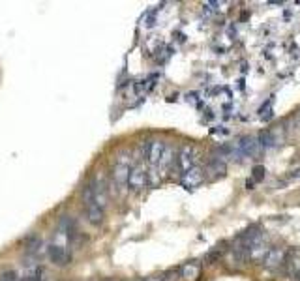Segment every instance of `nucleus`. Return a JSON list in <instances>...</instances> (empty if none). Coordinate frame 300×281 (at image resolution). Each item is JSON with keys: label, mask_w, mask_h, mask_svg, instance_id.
<instances>
[{"label": "nucleus", "mask_w": 300, "mask_h": 281, "mask_svg": "<svg viewBox=\"0 0 300 281\" xmlns=\"http://www.w3.org/2000/svg\"><path fill=\"white\" fill-rule=\"evenodd\" d=\"M143 281H162V276H152V277H147V279L143 277Z\"/></svg>", "instance_id": "obj_17"}, {"label": "nucleus", "mask_w": 300, "mask_h": 281, "mask_svg": "<svg viewBox=\"0 0 300 281\" xmlns=\"http://www.w3.org/2000/svg\"><path fill=\"white\" fill-rule=\"evenodd\" d=\"M285 259V249L284 248H272L268 249L267 255L263 257V263L267 266L268 270H278L279 266L284 265Z\"/></svg>", "instance_id": "obj_6"}, {"label": "nucleus", "mask_w": 300, "mask_h": 281, "mask_svg": "<svg viewBox=\"0 0 300 281\" xmlns=\"http://www.w3.org/2000/svg\"><path fill=\"white\" fill-rule=\"evenodd\" d=\"M296 281H300V272H298V274H296Z\"/></svg>", "instance_id": "obj_18"}, {"label": "nucleus", "mask_w": 300, "mask_h": 281, "mask_svg": "<svg viewBox=\"0 0 300 281\" xmlns=\"http://www.w3.org/2000/svg\"><path fill=\"white\" fill-rule=\"evenodd\" d=\"M47 257L55 266H68L71 263V253L64 246H58V244H51L47 248Z\"/></svg>", "instance_id": "obj_4"}, {"label": "nucleus", "mask_w": 300, "mask_h": 281, "mask_svg": "<svg viewBox=\"0 0 300 281\" xmlns=\"http://www.w3.org/2000/svg\"><path fill=\"white\" fill-rule=\"evenodd\" d=\"M284 266L289 276H295L300 272V251L298 249H289V253H285Z\"/></svg>", "instance_id": "obj_7"}, {"label": "nucleus", "mask_w": 300, "mask_h": 281, "mask_svg": "<svg viewBox=\"0 0 300 281\" xmlns=\"http://www.w3.org/2000/svg\"><path fill=\"white\" fill-rule=\"evenodd\" d=\"M104 281H118V279H104Z\"/></svg>", "instance_id": "obj_19"}, {"label": "nucleus", "mask_w": 300, "mask_h": 281, "mask_svg": "<svg viewBox=\"0 0 300 281\" xmlns=\"http://www.w3.org/2000/svg\"><path fill=\"white\" fill-rule=\"evenodd\" d=\"M203 182V171L199 167L190 169L188 173L182 174V186L188 189H193Z\"/></svg>", "instance_id": "obj_9"}, {"label": "nucleus", "mask_w": 300, "mask_h": 281, "mask_svg": "<svg viewBox=\"0 0 300 281\" xmlns=\"http://www.w3.org/2000/svg\"><path fill=\"white\" fill-rule=\"evenodd\" d=\"M131 169V154L128 150H120L115 157L113 169H111V176H113V184H116V188L120 191L128 189V176H130Z\"/></svg>", "instance_id": "obj_1"}, {"label": "nucleus", "mask_w": 300, "mask_h": 281, "mask_svg": "<svg viewBox=\"0 0 300 281\" xmlns=\"http://www.w3.org/2000/svg\"><path fill=\"white\" fill-rule=\"evenodd\" d=\"M263 178H265V167H263V165H257V167L253 169V180H255V182H261Z\"/></svg>", "instance_id": "obj_14"}, {"label": "nucleus", "mask_w": 300, "mask_h": 281, "mask_svg": "<svg viewBox=\"0 0 300 281\" xmlns=\"http://www.w3.org/2000/svg\"><path fill=\"white\" fill-rule=\"evenodd\" d=\"M180 277V272L178 270H169L162 274V281H178Z\"/></svg>", "instance_id": "obj_13"}, {"label": "nucleus", "mask_w": 300, "mask_h": 281, "mask_svg": "<svg viewBox=\"0 0 300 281\" xmlns=\"http://www.w3.org/2000/svg\"><path fill=\"white\" fill-rule=\"evenodd\" d=\"M0 281H19V276H17L15 270H2L0 272Z\"/></svg>", "instance_id": "obj_12"}, {"label": "nucleus", "mask_w": 300, "mask_h": 281, "mask_svg": "<svg viewBox=\"0 0 300 281\" xmlns=\"http://www.w3.org/2000/svg\"><path fill=\"white\" fill-rule=\"evenodd\" d=\"M176 165H178V171L182 174L195 167V150H193V146L186 145L180 148L178 156H176Z\"/></svg>", "instance_id": "obj_5"}, {"label": "nucleus", "mask_w": 300, "mask_h": 281, "mask_svg": "<svg viewBox=\"0 0 300 281\" xmlns=\"http://www.w3.org/2000/svg\"><path fill=\"white\" fill-rule=\"evenodd\" d=\"M208 173L212 174L214 178H218V176H224L225 174V163L224 159H219V157H212L210 163H208Z\"/></svg>", "instance_id": "obj_10"}, {"label": "nucleus", "mask_w": 300, "mask_h": 281, "mask_svg": "<svg viewBox=\"0 0 300 281\" xmlns=\"http://www.w3.org/2000/svg\"><path fill=\"white\" fill-rule=\"evenodd\" d=\"M291 122H296V128L300 130V111L295 114V116H293V120H291Z\"/></svg>", "instance_id": "obj_16"}, {"label": "nucleus", "mask_w": 300, "mask_h": 281, "mask_svg": "<svg viewBox=\"0 0 300 281\" xmlns=\"http://www.w3.org/2000/svg\"><path fill=\"white\" fill-rule=\"evenodd\" d=\"M222 257V249H214V251H210V253L207 255V260H210V263H214L216 259H219Z\"/></svg>", "instance_id": "obj_15"}, {"label": "nucleus", "mask_w": 300, "mask_h": 281, "mask_svg": "<svg viewBox=\"0 0 300 281\" xmlns=\"http://www.w3.org/2000/svg\"><path fill=\"white\" fill-rule=\"evenodd\" d=\"M178 272H180V277L184 281H197L201 277V263L190 260V263H186Z\"/></svg>", "instance_id": "obj_8"}, {"label": "nucleus", "mask_w": 300, "mask_h": 281, "mask_svg": "<svg viewBox=\"0 0 300 281\" xmlns=\"http://www.w3.org/2000/svg\"><path fill=\"white\" fill-rule=\"evenodd\" d=\"M148 182V173L145 171L141 163H133L130 169V176H128V189H131L133 193L141 191Z\"/></svg>", "instance_id": "obj_3"}, {"label": "nucleus", "mask_w": 300, "mask_h": 281, "mask_svg": "<svg viewBox=\"0 0 300 281\" xmlns=\"http://www.w3.org/2000/svg\"><path fill=\"white\" fill-rule=\"evenodd\" d=\"M257 145L261 148H270V146L276 145V137H274L272 131H261V135L257 137Z\"/></svg>", "instance_id": "obj_11"}, {"label": "nucleus", "mask_w": 300, "mask_h": 281, "mask_svg": "<svg viewBox=\"0 0 300 281\" xmlns=\"http://www.w3.org/2000/svg\"><path fill=\"white\" fill-rule=\"evenodd\" d=\"M81 197H83V205H85V212H87V219L92 225H102L104 223V216H105V210H102L94 199V193H92V188L90 184H85L81 189Z\"/></svg>", "instance_id": "obj_2"}]
</instances>
